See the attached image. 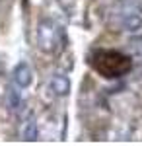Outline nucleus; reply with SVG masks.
<instances>
[{"label": "nucleus", "mask_w": 142, "mask_h": 146, "mask_svg": "<svg viewBox=\"0 0 142 146\" xmlns=\"http://www.w3.org/2000/svg\"><path fill=\"white\" fill-rule=\"evenodd\" d=\"M94 66L107 78H117V76H123L125 72H129L131 60L115 51H99V53H96Z\"/></svg>", "instance_id": "obj_1"}, {"label": "nucleus", "mask_w": 142, "mask_h": 146, "mask_svg": "<svg viewBox=\"0 0 142 146\" xmlns=\"http://www.w3.org/2000/svg\"><path fill=\"white\" fill-rule=\"evenodd\" d=\"M37 45L45 53H55L62 45V29L53 20H41L37 25Z\"/></svg>", "instance_id": "obj_2"}, {"label": "nucleus", "mask_w": 142, "mask_h": 146, "mask_svg": "<svg viewBox=\"0 0 142 146\" xmlns=\"http://www.w3.org/2000/svg\"><path fill=\"white\" fill-rule=\"evenodd\" d=\"M22 136H23V140H35L37 138V123H35L33 115H29L25 119V123L22 127Z\"/></svg>", "instance_id": "obj_6"}, {"label": "nucleus", "mask_w": 142, "mask_h": 146, "mask_svg": "<svg viewBox=\"0 0 142 146\" xmlns=\"http://www.w3.org/2000/svg\"><path fill=\"white\" fill-rule=\"evenodd\" d=\"M12 84H16L18 88H29L33 84V70L27 62H20L12 70Z\"/></svg>", "instance_id": "obj_3"}, {"label": "nucleus", "mask_w": 142, "mask_h": 146, "mask_svg": "<svg viewBox=\"0 0 142 146\" xmlns=\"http://www.w3.org/2000/svg\"><path fill=\"white\" fill-rule=\"evenodd\" d=\"M49 86H51V92H53L55 98H64L70 92V80H68V76H66L64 72H55L51 76Z\"/></svg>", "instance_id": "obj_4"}, {"label": "nucleus", "mask_w": 142, "mask_h": 146, "mask_svg": "<svg viewBox=\"0 0 142 146\" xmlns=\"http://www.w3.org/2000/svg\"><path fill=\"white\" fill-rule=\"evenodd\" d=\"M20 90H22V88H18L16 84H12L10 90H8V103H10V107L16 113H20L22 107H23V100H22V92Z\"/></svg>", "instance_id": "obj_5"}]
</instances>
